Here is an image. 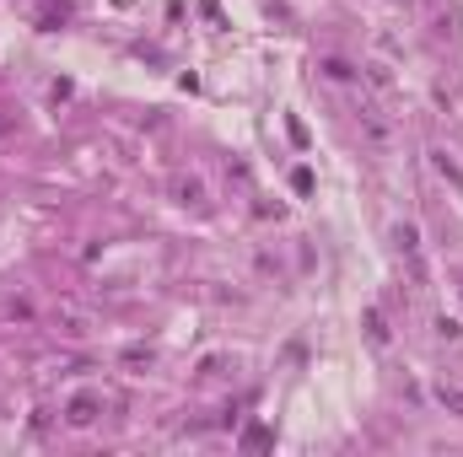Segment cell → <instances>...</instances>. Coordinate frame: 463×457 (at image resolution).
Masks as SVG:
<instances>
[{"mask_svg":"<svg viewBox=\"0 0 463 457\" xmlns=\"http://www.w3.org/2000/svg\"><path fill=\"white\" fill-rule=\"evenodd\" d=\"M97 414H103V398H97V393H76L70 404H65V425L87 430V425L97 420Z\"/></svg>","mask_w":463,"mask_h":457,"instance_id":"1","label":"cell"},{"mask_svg":"<svg viewBox=\"0 0 463 457\" xmlns=\"http://www.w3.org/2000/svg\"><path fill=\"white\" fill-rule=\"evenodd\" d=\"M172 194H178V205H205V183L200 178H178Z\"/></svg>","mask_w":463,"mask_h":457,"instance_id":"2","label":"cell"},{"mask_svg":"<svg viewBox=\"0 0 463 457\" xmlns=\"http://www.w3.org/2000/svg\"><path fill=\"white\" fill-rule=\"evenodd\" d=\"M436 404H442L448 414H458V420H463V387H448V382H442V387H436Z\"/></svg>","mask_w":463,"mask_h":457,"instance_id":"3","label":"cell"},{"mask_svg":"<svg viewBox=\"0 0 463 457\" xmlns=\"http://www.w3.org/2000/svg\"><path fill=\"white\" fill-rule=\"evenodd\" d=\"M60 334H65V339H81V334H87V318L65 307V312H60Z\"/></svg>","mask_w":463,"mask_h":457,"instance_id":"4","label":"cell"},{"mask_svg":"<svg viewBox=\"0 0 463 457\" xmlns=\"http://www.w3.org/2000/svg\"><path fill=\"white\" fill-rule=\"evenodd\" d=\"M436 172H442L448 183H458V188H463V172H458V162H452L448 151H436Z\"/></svg>","mask_w":463,"mask_h":457,"instance_id":"5","label":"cell"},{"mask_svg":"<svg viewBox=\"0 0 463 457\" xmlns=\"http://www.w3.org/2000/svg\"><path fill=\"white\" fill-rule=\"evenodd\" d=\"M269 442H275V436H269L264 425H253V430L243 436V446H248V452H259V446H269Z\"/></svg>","mask_w":463,"mask_h":457,"instance_id":"6","label":"cell"},{"mask_svg":"<svg viewBox=\"0 0 463 457\" xmlns=\"http://www.w3.org/2000/svg\"><path fill=\"white\" fill-rule=\"evenodd\" d=\"M324 76H329V81H350L355 70H350V65H345V60H324Z\"/></svg>","mask_w":463,"mask_h":457,"instance_id":"7","label":"cell"},{"mask_svg":"<svg viewBox=\"0 0 463 457\" xmlns=\"http://www.w3.org/2000/svg\"><path fill=\"white\" fill-rule=\"evenodd\" d=\"M436 334L442 339H463V323L458 318H436Z\"/></svg>","mask_w":463,"mask_h":457,"instance_id":"8","label":"cell"},{"mask_svg":"<svg viewBox=\"0 0 463 457\" xmlns=\"http://www.w3.org/2000/svg\"><path fill=\"white\" fill-rule=\"evenodd\" d=\"M367 328H372V339H377V345H388V328H383V312H367Z\"/></svg>","mask_w":463,"mask_h":457,"instance_id":"9","label":"cell"},{"mask_svg":"<svg viewBox=\"0 0 463 457\" xmlns=\"http://www.w3.org/2000/svg\"><path fill=\"white\" fill-rule=\"evenodd\" d=\"M124 366H151V350H124Z\"/></svg>","mask_w":463,"mask_h":457,"instance_id":"10","label":"cell"}]
</instances>
